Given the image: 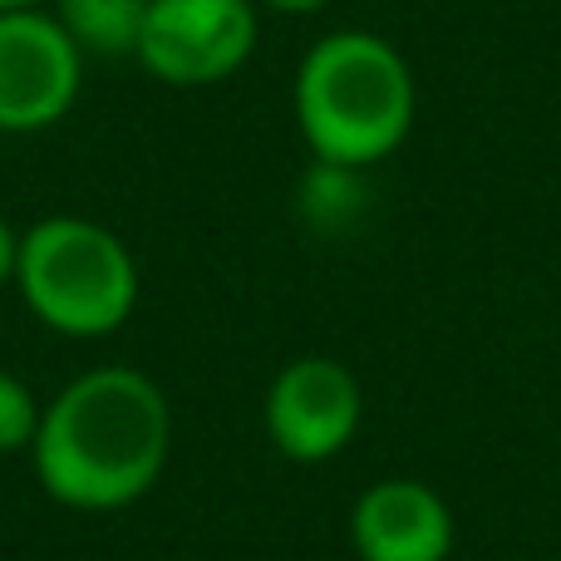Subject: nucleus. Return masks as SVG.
Masks as SVG:
<instances>
[{
	"label": "nucleus",
	"instance_id": "nucleus-1",
	"mask_svg": "<svg viewBox=\"0 0 561 561\" xmlns=\"http://www.w3.org/2000/svg\"><path fill=\"white\" fill-rule=\"evenodd\" d=\"M30 448L55 503L79 513H114L158 483L173 448V414L148 375L104 365L49 399Z\"/></svg>",
	"mask_w": 561,
	"mask_h": 561
},
{
	"label": "nucleus",
	"instance_id": "nucleus-2",
	"mask_svg": "<svg viewBox=\"0 0 561 561\" xmlns=\"http://www.w3.org/2000/svg\"><path fill=\"white\" fill-rule=\"evenodd\" d=\"M409 59L369 30H335L296 75V124L320 163L369 168L389 158L414 128Z\"/></svg>",
	"mask_w": 561,
	"mask_h": 561
},
{
	"label": "nucleus",
	"instance_id": "nucleus-3",
	"mask_svg": "<svg viewBox=\"0 0 561 561\" xmlns=\"http://www.w3.org/2000/svg\"><path fill=\"white\" fill-rule=\"evenodd\" d=\"M15 286L35 320L75 340L118 330L138 306V266L108 227L89 217H45L20 237Z\"/></svg>",
	"mask_w": 561,
	"mask_h": 561
},
{
	"label": "nucleus",
	"instance_id": "nucleus-4",
	"mask_svg": "<svg viewBox=\"0 0 561 561\" xmlns=\"http://www.w3.org/2000/svg\"><path fill=\"white\" fill-rule=\"evenodd\" d=\"M256 49L252 0H153L138 39V65L178 89L237 75Z\"/></svg>",
	"mask_w": 561,
	"mask_h": 561
},
{
	"label": "nucleus",
	"instance_id": "nucleus-5",
	"mask_svg": "<svg viewBox=\"0 0 561 561\" xmlns=\"http://www.w3.org/2000/svg\"><path fill=\"white\" fill-rule=\"evenodd\" d=\"M79 45L45 10H0V134L59 124L79 94Z\"/></svg>",
	"mask_w": 561,
	"mask_h": 561
},
{
	"label": "nucleus",
	"instance_id": "nucleus-6",
	"mask_svg": "<svg viewBox=\"0 0 561 561\" xmlns=\"http://www.w3.org/2000/svg\"><path fill=\"white\" fill-rule=\"evenodd\" d=\"M365 399L359 379L340 359L300 355L272 379L266 394V434L296 463H325L355 438Z\"/></svg>",
	"mask_w": 561,
	"mask_h": 561
},
{
	"label": "nucleus",
	"instance_id": "nucleus-7",
	"mask_svg": "<svg viewBox=\"0 0 561 561\" xmlns=\"http://www.w3.org/2000/svg\"><path fill=\"white\" fill-rule=\"evenodd\" d=\"M350 542L359 561H448L454 513L419 478H379L350 513Z\"/></svg>",
	"mask_w": 561,
	"mask_h": 561
},
{
	"label": "nucleus",
	"instance_id": "nucleus-8",
	"mask_svg": "<svg viewBox=\"0 0 561 561\" xmlns=\"http://www.w3.org/2000/svg\"><path fill=\"white\" fill-rule=\"evenodd\" d=\"M153 0H55V20L79 55H138Z\"/></svg>",
	"mask_w": 561,
	"mask_h": 561
},
{
	"label": "nucleus",
	"instance_id": "nucleus-9",
	"mask_svg": "<svg viewBox=\"0 0 561 561\" xmlns=\"http://www.w3.org/2000/svg\"><path fill=\"white\" fill-rule=\"evenodd\" d=\"M359 168H340V163H316L300 178V213L316 227H340L359 213Z\"/></svg>",
	"mask_w": 561,
	"mask_h": 561
},
{
	"label": "nucleus",
	"instance_id": "nucleus-10",
	"mask_svg": "<svg viewBox=\"0 0 561 561\" xmlns=\"http://www.w3.org/2000/svg\"><path fill=\"white\" fill-rule=\"evenodd\" d=\"M39 414L45 409H35V394H30L25 379L0 369V454H20V448L35 444Z\"/></svg>",
	"mask_w": 561,
	"mask_h": 561
},
{
	"label": "nucleus",
	"instance_id": "nucleus-11",
	"mask_svg": "<svg viewBox=\"0 0 561 561\" xmlns=\"http://www.w3.org/2000/svg\"><path fill=\"white\" fill-rule=\"evenodd\" d=\"M20 237L15 227L0 217V286H15V272H20Z\"/></svg>",
	"mask_w": 561,
	"mask_h": 561
},
{
	"label": "nucleus",
	"instance_id": "nucleus-12",
	"mask_svg": "<svg viewBox=\"0 0 561 561\" xmlns=\"http://www.w3.org/2000/svg\"><path fill=\"white\" fill-rule=\"evenodd\" d=\"M266 10H276V15H316L320 5H330V0H262Z\"/></svg>",
	"mask_w": 561,
	"mask_h": 561
},
{
	"label": "nucleus",
	"instance_id": "nucleus-13",
	"mask_svg": "<svg viewBox=\"0 0 561 561\" xmlns=\"http://www.w3.org/2000/svg\"><path fill=\"white\" fill-rule=\"evenodd\" d=\"M30 5H39V0H0V10H30Z\"/></svg>",
	"mask_w": 561,
	"mask_h": 561
}]
</instances>
